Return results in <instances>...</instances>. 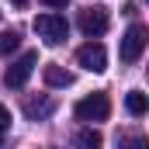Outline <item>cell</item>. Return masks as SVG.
Here are the masks:
<instances>
[{"instance_id": "8992f818", "label": "cell", "mask_w": 149, "mask_h": 149, "mask_svg": "<svg viewBox=\"0 0 149 149\" xmlns=\"http://www.w3.org/2000/svg\"><path fill=\"white\" fill-rule=\"evenodd\" d=\"M76 63H80L87 73H104V70H108V52H104L101 42H87V45L76 49Z\"/></svg>"}, {"instance_id": "3957f363", "label": "cell", "mask_w": 149, "mask_h": 149, "mask_svg": "<svg viewBox=\"0 0 149 149\" xmlns=\"http://www.w3.org/2000/svg\"><path fill=\"white\" fill-rule=\"evenodd\" d=\"M121 63L125 66H132V63H139L142 59V52H146V28L142 24H132L125 35H121Z\"/></svg>"}, {"instance_id": "7a4b0ae2", "label": "cell", "mask_w": 149, "mask_h": 149, "mask_svg": "<svg viewBox=\"0 0 149 149\" xmlns=\"http://www.w3.org/2000/svg\"><path fill=\"white\" fill-rule=\"evenodd\" d=\"M76 118L80 121H108V114H111V101H108V94H87L83 101H76Z\"/></svg>"}, {"instance_id": "6da1fadb", "label": "cell", "mask_w": 149, "mask_h": 149, "mask_svg": "<svg viewBox=\"0 0 149 149\" xmlns=\"http://www.w3.org/2000/svg\"><path fill=\"white\" fill-rule=\"evenodd\" d=\"M31 28H35V35L45 45H63L66 35H70V24H66L63 14H38L35 21H31Z\"/></svg>"}, {"instance_id": "9c48e42d", "label": "cell", "mask_w": 149, "mask_h": 149, "mask_svg": "<svg viewBox=\"0 0 149 149\" xmlns=\"http://www.w3.org/2000/svg\"><path fill=\"white\" fill-rule=\"evenodd\" d=\"M42 76H45V83H49V87H73V73H70V70H63V66H56V63H52V66H45Z\"/></svg>"}, {"instance_id": "ba28073f", "label": "cell", "mask_w": 149, "mask_h": 149, "mask_svg": "<svg viewBox=\"0 0 149 149\" xmlns=\"http://www.w3.org/2000/svg\"><path fill=\"white\" fill-rule=\"evenodd\" d=\"M73 146H76V149H101V146H104V135H101L94 125H87V128H80V132H76Z\"/></svg>"}, {"instance_id": "2e32d148", "label": "cell", "mask_w": 149, "mask_h": 149, "mask_svg": "<svg viewBox=\"0 0 149 149\" xmlns=\"http://www.w3.org/2000/svg\"><path fill=\"white\" fill-rule=\"evenodd\" d=\"M0 142H3V132H0Z\"/></svg>"}, {"instance_id": "4fadbf2b", "label": "cell", "mask_w": 149, "mask_h": 149, "mask_svg": "<svg viewBox=\"0 0 149 149\" xmlns=\"http://www.w3.org/2000/svg\"><path fill=\"white\" fill-rule=\"evenodd\" d=\"M7 128H10V111L0 104V132H7Z\"/></svg>"}, {"instance_id": "7c38bea8", "label": "cell", "mask_w": 149, "mask_h": 149, "mask_svg": "<svg viewBox=\"0 0 149 149\" xmlns=\"http://www.w3.org/2000/svg\"><path fill=\"white\" fill-rule=\"evenodd\" d=\"M118 149H149V142L142 135H121L118 139Z\"/></svg>"}, {"instance_id": "30bf717a", "label": "cell", "mask_w": 149, "mask_h": 149, "mask_svg": "<svg viewBox=\"0 0 149 149\" xmlns=\"http://www.w3.org/2000/svg\"><path fill=\"white\" fill-rule=\"evenodd\" d=\"M125 108H128V114H146V108H149V101H146V94L142 90H128L125 94Z\"/></svg>"}, {"instance_id": "8fae6325", "label": "cell", "mask_w": 149, "mask_h": 149, "mask_svg": "<svg viewBox=\"0 0 149 149\" xmlns=\"http://www.w3.org/2000/svg\"><path fill=\"white\" fill-rule=\"evenodd\" d=\"M17 49H21V35H17L14 28L0 35V56H10V52H17Z\"/></svg>"}, {"instance_id": "5bb4252c", "label": "cell", "mask_w": 149, "mask_h": 149, "mask_svg": "<svg viewBox=\"0 0 149 149\" xmlns=\"http://www.w3.org/2000/svg\"><path fill=\"white\" fill-rule=\"evenodd\" d=\"M42 3H49V7H66L70 0H42Z\"/></svg>"}, {"instance_id": "5b68a950", "label": "cell", "mask_w": 149, "mask_h": 149, "mask_svg": "<svg viewBox=\"0 0 149 149\" xmlns=\"http://www.w3.org/2000/svg\"><path fill=\"white\" fill-rule=\"evenodd\" d=\"M76 24H80V31L87 38H101L108 31V24H111V17H108V10L104 7H83L80 10V17H76Z\"/></svg>"}, {"instance_id": "9a60e30c", "label": "cell", "mask_w": 149, "mask_h": 149, "mask_svg": "<svg viewBox=\"0 0 149 149\" xmlns=\"http://www.w3.org/2000/svg\"><path fill=\"white\" fill-rule=\"evenodd\" d=\"M10 3H24V0H10Z\"/></svg>"}, {"instance_id": "277c9868", "label": "cell", "mask_w": 149, "mask_h": 149, "mask_svg": "<svg viewBox=\"0 0 149 149\" xmlns=\"http://www.w3.org/2000/svg\"><path fill=\"white\" fill-rule=\"evenodd\" d=\"M35 66H38V52H24V56H17V59L7 66L3 83H7V87H14V90H21V87L28 83V76H31Z\"/></svg>"}, {"instance_id": "52a82bcc", "label": "cell", "mask_w": 149, "mask_h": 149, "mask_svg": "<svg viewBox=\"0 0 149 149\" xmlns=\"http://www.w3.org/2000/svg\"><path fill=\"white\" fill-rule=\"evenodd\" d=\"M52 111H56V101L52 97H31V101H24V114L31 121H42V118H49Z\"/></svg>"}]
</instances>
